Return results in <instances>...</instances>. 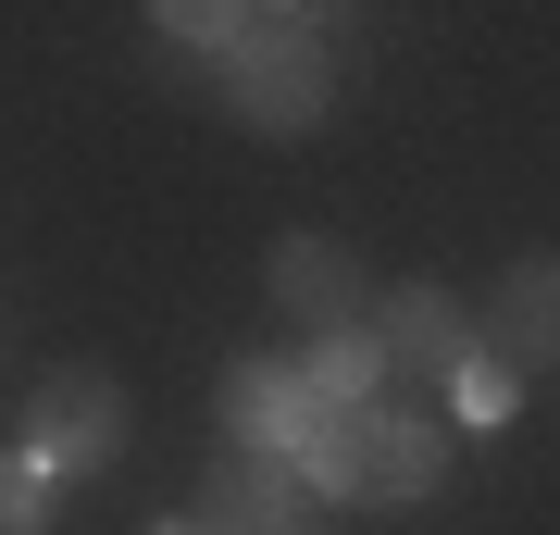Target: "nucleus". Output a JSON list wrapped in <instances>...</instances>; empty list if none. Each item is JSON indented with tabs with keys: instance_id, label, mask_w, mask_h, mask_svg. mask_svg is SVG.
I'll return each instance as SVG.
<instances>
[{
	"instance_id": "f257e3e1",
	"label": "nucleus",
	"mask_w": 560,
	"mask_h": 535,
	"mask_svg": "<svg viewBox=\"0 0 560 535\" xmlns=\"http://www.w3.org/2000/svg\"><path fill=\"white\" fill-rule=\"evenodd\" d=\"M448 474V437L423 411H324V437L300 449V486L324 511H411V498H436Z\"/></svg>"
},
{
	"instance_id": "ddd939ff",
	"label": "nucleus",
	"mask_w": 560,
	"mask_h": 535,
	"mask_svg": "<svg viewBox=\"0 0 560 535\" xmlns=\"http://www.w3.org/2000/svg\"><path fill=\"white\" fill-rule=\"evenodd\" d=\"M150 535H200V523H150Z\"/></svg>"
},
{
	"instance_id": "20e7f679",
	"label": "nucleus",
	"mask_w": 560,
	"mask_h": 535,
	"mask_svg": "<svg viewBox=\"0 0 560 535\" xmlns=\"http://www.w3.org/2000/svg\"><path fill=\"white\" fill-rule=\"evenodd\" d=\"M212 423H224V449H237V461H287V474H300V449L324 437V398L300 386V361H224Z\"/></svg>"
},
{
	"instance_id": "f03ea898",
	"label": "nucleus",
	"mask_w": 560,
	"mask_h": 535,
	"mask_svg": "<svg viewBox=\"0 0 560 535\" xmlns=\"http://www.w3.org/2000/svg\"><path fill=\"white\" fill-rule=\"evenodd\" d=\"M224 100L261 138H312L337 113V62H324V13H249V50L224 62Z\"/></svg>"
},
{
	"instance_id": "9d476101",
	"label": "nucleus",
	"mask_w": 560,
	"mask_h": 535,
	"mask_svg": "<svg viewBox=\"0 0 560 535\" xmlns=\"http://www.w3.org/2000/svg\"><path fill=\"white\" fill-rule=\"evenodd\" d=\"M448 411H460V423H511V411H523V374H511L499 349H474V361L448 374Z\"/></svg>"
},
{
	"instance_id": "f8f14e48",
	"label": "nucleus",
	"mask_w": 560,
	"mask_h": 535,
	"mask_svg": "<svg viewBox=\"0 0 560 535\" xmlns=\"http://www.w3.org/2000/svg\"><path fill=\"white\" fill-rule=\"evenodd\" d=\"M0 535H50V474H38V461H0Z\"/></svg>"
},
{
	"instance_id": "39448f33",
	"label": "nucleus",
	"mask_w": 560,
	"mask_h": 535,
	"mask_svg": "<svg viewBox=\"0 0 560 535\" xmlns=\"http://www.w3.org/2000/svg\"><path fill=\"white\" fill-rule=\"evenodd\" d=\"M187 523H200V535H324V498L287 474V461H224Z\"/></svg>"
},
{
	"instance_id": "0eeeda50",
	"label": "nucleus",
	"mask_w": 560,
	"mask_h": 535,
	"mask_svg": "<svg viewBox=\"0 0 560 535\" xmlns=\"http://www.w3.org/2000/svg\"><path fill=\"white\" fill-rule=\"evenodd\" d=\"M486 349L511 361V374H560V261H511L499 275V312H486Z\"/></svg>"
},
{
	"instance_id": "7ed1b4c3",
	"label": "nucleus",
	"mask_w": 560,
	"mask_h": 535,
	"mask_svg": "<svg viewBox=\"0 0 560 535\" xmlns=\"http://www.w3.org/2000/svg\"><path fill=\"white\" fill-rule=\"evenodd\" d=\"M125 386L113 374H50L38 398H25V461H38L50 486H88V474H113L125 461Z\"/></svg>"
},
{
	"instance_id": "9b49d317",
	"label": "nucleus",
	"mask_w": 560,
	"mask_h": 535,
	"mask_svg": "<svg viewBox=\"0 0 560 535\" xmlns=\"http://www.w3.org/2000/svg\"><path fill=\"white\" fill-rule=\"evenodd\" d=\"M162 38H175V50H212V62H237V50H249V13H237V0H175V13H162Z\"/></svg>"
},
{
	"instance_id": "423d86ee",
	"label": "nucleus",
	"mask_w": 560,
	"mask_h": 535,
	"mask_svg": "<svg viewBox=\"0 0 560 535\" xmlns=\"http://www.w3.org/2000/svg\"><path fill=\"white\" fill-rule=\"evenodd\" d=\"M374 337H386V361H399V374H436V386H448L460 361L486 349V324L460 312L448 287H399V299H386V312H374Z\"/></svg>"
},
{
	"instance_id": "6e6552de",
	"label": "nucleus",
	"mask_w": 560,
	"mask_h": 535,
	"mask_svg": "<svg viewBox=\"0 0 560 535\" xmlns=\"http://www.w3.org/2000/svg\"><path fill=\"white\" fill-rule=\"evenodd\" d=\"M275 299L312 324V337H349V324H361V261L337 237H287L275 249Z\"/></svg>"
},
{
	"instance_id": "1a4fd4ad",
	"label": "nucleus",
	"mask_w": 560,
	"mask_h": 535,
	"mask_svg": "<svg viewBox=\"0 0 560 535\" xmlns=\"http://www.w3.org/2000/svg\"><path fill=\"white\" fill-rule=\"evenodd\" d=\"M386 374H399V361H386L374 324H349V337H312V361H300V386L324 398V411H386Z\"/></svg>"
}]
</instances>
